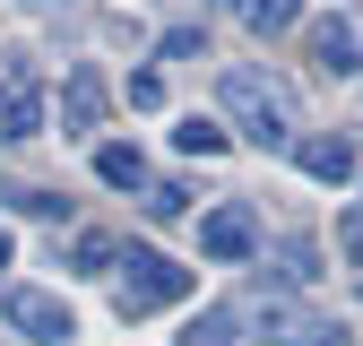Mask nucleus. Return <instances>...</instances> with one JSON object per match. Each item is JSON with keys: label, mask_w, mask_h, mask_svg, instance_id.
I'll list each match as a JSON object with an SVG mask.
<instances>
[{"label": "nucleus", "mask_w": 363, "mask_h": 346, "mask_svg": "<svg viewBox=\"0 0 363 346\" xmlns=\"http://www.w3.org/2000/svg\"><path fill=\"white\" fill-rule=\"evenodd\" d=\"M216 96H225V121H234L242 139H259V147H286V139H294V104H286L277 78H259V69H225Z\"/></svg>", "instance_id": "nucleus-1"}, {"label": "nucleus", "mask_w": 363, "mask_h": 346, "mask_svg": "<svg viewBox=\"0 0 363 346\" xmlns=\"http://www.w3.org/2000/svg\"><path fill=\"white\" fill-rule=\"evenodd\" d=\"M182 294H191V269H182V260L121 251V277H113V312L121 320H147V312H164V303H182Z\"/></svg>", "instance_id": "nucleus-2"}, {"label": "nucleus", "mask_w": 363, "mask_h": 346, "mask_svg": "<svg viewBox=\"0 0 363 346\" xmlns=\"http://www.w3.org/2000/svg\"><path fill=\"white\" fill-rule=\"evenodd\" d=\"M9 320H18L26 337H43V346H69V337H78L69 303H61V294H43V286H9Z\"/></svg>", "instance_id": "nucleus-3"}, {"label": "nucleus", "mask_w": 363, "mask_h": 346, "mask_svg": "<svg viewBox=\"0 0 363 346\" xmlns=\"http://www.w3.org/2000/svg\"><path fill=\"white\" fill-rule=\"evenodd\" d=\"M251 320L277 337V346H346V329H329V320H303L286 294H251Z\"/></svg>", "instance_id": "nucleus-4"}, {"label": "nucleus", "mask_w": 363, "mask_h": 346, "mask_svg": "<svg viewBox=\"0 0 363 346\" xmlns=\"http://www.w3.org/2000/svg\"><path fill=\"white\" fill-rule=\"evenodd\" d=\"M199 251H208V260H251V251H259L251 208H234V199H225V208H208V216H199Z\"/></svg>", "instance_id": "nucleus-5"}, {"label": "nucleus", "mask_w": 363, "mask_h": 346, "mask_svg": "<svg viewBox=\"0 0 363 346\" xmlns=\"http://www.w3.org/2000/svg\"><path fill=\"white\" fill-rule=\"evenodd\" d=\"M311 61H320L329 78H337V69H363V26H354L346 9L320 18V26H311Z\"/></svg>", "instance_id": "nucleus-6"}, {"label": "nucleus", "mask_w": 363, "mask_h": 346, "mask_svg": "<svg viewBox=\"0 0 363 346\" xmlns=\"http://www.w3.org/2000/svg\"><path fill=\"white\" fill-rule=\"evenodd\" d=\"M294 156H303L311 182H346V173H354V147H346V139H303Z\"/></svg>", "instance_id": "nucleus-7"}, {"label": "nucleus", "mask_w": 363, "mask_h": 346, "mask_svg": "<svg viewBox=\"0 0 363 346\" xmlns=\"http://www.w3.org/2000/svg\"><path fill=\"white\" fill-rule=\"evenodd\" d=\"M43 130V96L35 86H9V96H0V139H35Z\"/></svg>", "instance_id": "nucleus-8"}, {"label": "nucleus", "mask_w": 363, "mask_h": 346, "mask_svg": "<svg viewBox=\"0 0 363 346\" xmlns=\"http://www.w3.org/2000/svg\"><path fill=\"white\" fill-rule=\"evenodd\" d=\"M96 113H104V78H96V69H69V96H61V121H69V130H86Z\"/></svg>", "instance_id": "nucleus-9"}, {"label": "nucleus", "mask_w": 363, "mask_h": 346, "mask_svg": "<svg viewBox=\"0 0 363 346\" xmlns=\"http://www.w3.org/2000/svg\"><path fill=\"white\" fill-rule=\"evenodd\" d=\"M96 173H104L113 191H139V182H147V164H139V147H96Z\"/></svg>", "instance_id": "nucleus-10"}, {"label": "nucleus", "mask_w": 363, "mask_h": 346, "mask_svg": "<svg viewBox=\"0 0 363 346\" xmlns=\"http://www.w3.org/2000/svg\"><path fill=\"white\" fill-rule=\"evenodd\" d=\"M242 18H251V35H286L303 18V0H242Z\"/></svg>", "instance_id": "nucleus-11"}, {"label": "nucleus", "mask_w": 363, "mask_h": 346, "mask_svg": "<svg viewBox=\"0 0 363 346\" xmlns=\"http://www.w3.org/2000/svg\"><path fill=\"white\" fill-rule=\"evenodd\" d=\"M173 147H182V156H225V121H199V113H191V121L173 130Z\"/></svg>", "instance_id": "nucleus-12"}, {"label": "nucleus", "mask_w": 363, "mask_h": 346, "mask_svg": "<svg viewBox=\"0 0 363 346\" xmlns=\"http://www.w3.org/2000/svg\"><path fill=\"white\" fill-rule=\"evenodd\" d=\"M113 260H121V242H113V234H78V269H86V277H104Z\"/></svg>", "instance_id": "nucleus-13"}, {"label": "nucleus", "mask_w": 363, "mask_h": 346, "mask_svg": "<svg viewBox=\"0 0 363 346\" xmlns=\"http://www.w3.org/2000/svg\"><path fill=\"white\" fill-rule=\"evenodd\" d=\"M182 346H234V312H199Z\"/></svg>", "instance_id": "nucleus-14"}, {"label": "nucleus", "mask_w": 363, "mask_h": 346, "mask_svg": "<svg viewBox=\"0 0 363 346\" xmlns=\"http://www.w3.org/2000/svg\"><path fill=\"white\" fill-rule=\"evenodd\" d=\"M182 208H191V191H182V182H156V191H147V216H182Z\"/></svg>", "instance_id": "nucleus-15"}, {"label": "nucleus", "mask_w": 363, "mask_h": 346, "mask_svg": "<svg viewBox=\"0 0 363 346\" xmlns=\"http://www.w3.org/2000/svg\"><path fill=\"white\" fill-rule=\"evenodd\" d=\"M130 104L156 113V104H164V78H156V69H139V78H130Z\"/></svg>", "instance_id": "nucleus-16"}, {"label": "nucleus", "mask_w": 363, "mask_h": 346, "mask_svg": "<svg viewBox=\"0 0 363 346\" xmlns=\"http://www.w3.org/2000/svg\"><path fill=\"white\" fill-rule=\"evenodd\" d=\"M337 251L354 260V277H363V216H346V225H337Z\"/></svg>", "instance_id": "nucleus-17"}, {"label": "nucleus", "mask_w": 363, "mask_h": 346, "mask_svg": "<svg viewBox=\"0 0 363 346\" xmlns=\"http://www.w3.org/2000/svg\"><path fill=\"white\" fill-rule=\"evenodd\" d=\"M0 269H9V234H0Z\"/></svg>", "instance_id": "nucleus-18"}]
</instances>
